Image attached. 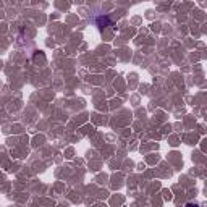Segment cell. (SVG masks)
Here are the masks:
<instances>
[{
  "mask_svg": "<svg viewBox=\"0 0 207 207\" xmlns=\"http://www.w3.org/2000/svg\"><path fill=\"white\" fill-rule=\"evenodd\" d=\"M186 207H199V206H198V204H191V202H189Z\"/></svg>",
  "mask_w": 207,
  "mask_h": 207,
  "instance_id": "6da1fadb",
  "label": "cell"
}]
</instances>
